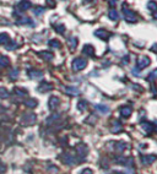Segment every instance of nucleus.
Wrapping results in <instances>:
<instances>
[{
	"instance_id": "obj_1",
	"label": "nucleus",
	"mask_w": 157,
	"mask_h": 174,
	"mask_svg": "<svg viewBox=\"0 0 157 174\" xmlns=\"http://www.w3.org/2000/svg\"><path fill=\"white\" fill-rule=\"evenodd\" d=\"M85 66H86V60H84V59H76L74 61V64H73V69L75 71H77V70L84 69Z\"/></svg>"
},
{
	"instance_id": "obj_2",
	"label": "nucleus",
	"mask_w": 157,
	"mask_h": 174,
	"mask_svg": "<svg viewBox=\"0 0 157 174\" xmlns=\"http://www.w3.org/2000/svg\"><path fill=\"white\" fill-rule=\"evenodd\" d=\"M150 64V59L149 58H141L139 61H138V66H139V68L140 69H144V68H145V66H147Z\"/></svg>"
},
{
	"instance_id": "obj_3",
	"label": "nucleus",
	"mask_w": 157,
	"mask_h": 174,
	"mask_svg": "<svg viewBox=\"0 0 157 174\" xmlns=\"http://www.w3.org/2000/svg\"><path fill=\"white\" fill-rule=\"evenodd\" d=\"M155 159H156L155 156H144L142 157V162H144V164H151V163L155 162Z\"/></svg>"
},
{
	"instance_id": "obj_4",
	"label": "nucleus",
	"mask_w": 157,
	"mask_h": 174,
	"mask_svg": "<svg viewBox=\"0 0 157 174\" xmlns=\"http://www.w3.org/2000/svg\"><path fill=\"white\" fill-rule=\"evenodd\" d=\"M120 114H122L123 116L128 118V116L132 115V109H130L129 107H123V108L120 109Z\"/></svg>"
},
{
	"instance_id": "obj_5",
	"label": "nucleus",
	"mask_w": 157,
	"mask_h": 174,
	"mask_svg": "<svg viewBox=\"0 0 157 174\" xmlns=\"http://www.w3.org/2000/svg\"><path fill=\"white\" fill-rule=\"evenodd\" d=\"M86 107H87V102L86 101H80V102H78V104H77V108L80 109V111H85Z\"/></svg>"
},
{
	"instance_id": "obj_6",
	"label": "nucleus",
	"mask_w": 157,
	"mask_h": 174,
	"mask_svg": "<svg viewBox=\"0 0 157 174\" xmlns=\"http://www.w3.org/2000/svg\"><path fill=\"white\" fill-rule=\"evenodd\" d=\"M67 92L70 93V95H74V96H76V95H78V93H80V91H78L77 88H74V87H69L67 90Z\"/></svg>"
},
{
	"instance_id": "obj_7",
	"label": "nucleus",
	"mask_w": 157,
	"mask_h": 174,
	"mask_svg": "<svg viewBox=\"0 0 157 174\" xmlns=\"http://www.w3.org/2000/svg\"><path fill=\"white\" fill-rule=\"evenodd\" d=\"M97 109H98L101 113H103V114L108 113V108H107L106 105H97Z\"/></svg>"
},
{
	"instance_id": "obj_8",
	"label": "nucleus",
	"mask_w": 157,
	"mask_h": 174,
	"mask_svg": "<svg viewBox=\"0 0 157 174\" xmlns=\"http://www.w3.org/2000/svg\"><path fill=\"white\" fill-rule=\"evenodd\" d=\"M58 103H59V101H58L57 98L53 97V98L50 99V104H49V105H50V108H55V105H57Z\"/></svg>"
},
{
	"instance_id": "obj_9",
	"label": "nucleus",
	"mask_w": 157,
	"mask_h": 174,
	"mask_svg": "<svg viewBox=\"0 0 157 174\" xmlns=\"http://www.w3.org/2000/svg\"><path fill=\"white\" fill-rule=\"evenodd\" d=\"M78 152H80L82 156H85V155L87 153V149H86V146L84 145L82 147H80V149H78Z\"/></svg>"
},
{
	"instance_id": "obj_10",
	"label": "nucleus",
	"mask_w": 157,
	"mask_h": 174,
	"mask_svg": "<svg viewBox=\"0 0 157 174\" xmlns=\"http://www.w3.org/2000/svg\"><path fill=\"white\" fill-rule=\"evenodd\" d=\"M109 17L113 19V20H115V19H118V14H117L115 11H111L109 12Z\"/></svg>"
},
{
	"instance_id": "obj_11",
	"label": "nucleus",
	"mask_w": 157,
	"mask_h": 174,
	"mask_svg": "<svg viewBox=\"0 0 157 174\" xmlns=\"http://www.w3.org/2000/svg\"><path fill=\"white\" fill-rule=\"evenodd\" d=\"M81 174H92V170L87 168V169H84V172H82Z\"/></svg>"
},
{
	"instance_id": "obj_12",
	"label": "nucleus",
	"mask_w": 157,
	"mask_h": 174,
	"mask_svg": "<svg viewBox=\"0 0 157 174\" xmlns=\"http://www.w3.org/2000/svg\"><path fill=\"white\" fill-rule=\"evenodd\" d=\"M118 174H123V173H118Z\"/></svg>"
}]
</instances>
